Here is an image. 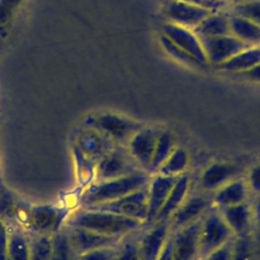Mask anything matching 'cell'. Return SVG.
Segmentation results:
<instances>
[{
  "mask_svg": "<svg viewBox=\"0 0 260 260\" xmlns=\"http://www.w3.org/2000/svg\"><path fill=\"white\" fill-rule=\"evenodd\" d=\"M29 236L23 230L9 231L7 260H29Z\"/></svg>",
  "mask_w": 260,
  "mask_h": 260,
  "instance_id": "obj_26",
  "label": "cell"
},
{
  "mask_svg": "<svg viewBox=\"0 0 260 260\" xmlns=\"http://www.w3.org/2000/svg\"><path fill=\"white\" fill-rule=\"evenodd\" d=\"M210 13L212 12L183 0H172L166 6V15L170 22L192 29Z\"/></svg>",
  "mask_w": 260,
  "mask_h": 260,
  "instance_id": "obj_18",
  "label": "cell"
},
{
  "mask_svg": "<svg viewBox=\"0 0 260 260\" xmlns=\"http://www.w3.org/2000/svg\"><path fill=\"white\" fill-rule=\"evenodd\" d=\"M161 34L188 53L201 67L209 65L201 41L192 28L168 21L162 24Z\"/></svg>",
  "mask_w": 260,
  "mask_h": 260,
  "instance_id": "obj_9",
  "label": "cell"
},
{
  "mask_svg": "<svg viewBox=\"0 0 260 260\" xmlns=\"http://www.w3.org/2000/svg\"><path fill=\"white\" fill-rule=\"evenodd\" d=\"M231 13L248 18L260 25V0H247L234 4Z\"/></svg>",
  "mask_w": 260,
  "mask_h": 260,
  "instance_id": "obj_35",
  "label": "cell"
},
{
  "mask_svg": "<svg viewBox=\"0 0 260 260\" xmlns=\"http://www.w3.org/2000/svg\"><path fill=\"white\" fill-rule=\"evenodd\" d=\"M260 63V45L249 47L228 61L217 66V69L232 74H238L251 69Z\"/></svg>",
  "mask_w": 260,
  "mask_h": 260,
  "instance_id": "obj_23",
  "label": "cell"
},
{
  "mask_svg": "<svg viewBox=\"0 0 260 260\" xmlns=\"http://www.w3.org/2000/svg\"><path fill=\"white\" fill-rule=\"evenodd\" d=\"M189 165L190 157L188 151L183 147L177 146L155 174L179 177L186 173Z\"/></svg>",
  "mask_w": 260,
  "mask_h": 260,
  "instance_id": "obj_27",
  "label": "cell"
},
{
  "mask_svg": "<svg viewBox=\"0 0 260 260\" xmlns=\"http://www.w3.org/2000/svg\"><path fill=\"white\" fill-rule=\"evenodd\" d=\"M65 225L82 228L100 234L122 238L129 233L142 229L144 222L108 211L81 207L70 213Z\"/></svg>",
  "mask_w": 260,
  "mask_h": 260,
  "instance_id": "obj_1",
  "label": "cell"
},
{
  "mask_svg": "<svg viewBox=\"0 0 260 260\" xmlns=\"http://www.w3.org/2000/svg\"><path fill=\"white\" fill-rule=\"evenodd\" d=\"M20 204L21 201L11 191L5 187L0 188V217L7 224L16 223Z\"/></svg>",
  "mask_w": 260,
  "mask_h": 260,
  "instance_id": "obj_30",
  "label": "cell"
},
{
  "mask_svg": "<svg viewBox=\"0 0 260 260\" xmlns=\"http://www.w3.org/2000/svg\"><path fill=\"white\" fill-rule=\"evenodd\" d=\"M211 205L212 198L210 193L188 195L182 205L170 217L171 230H177L196 221L202 217Z\"/></svg>",
  "mask_w": 260,
  "mask_h": 260,
  "instance_id": "obj_14",
  "label": "cell"
},
{
  "mask_svg": "<svg viewBox=\"0 0 260 260\" xmlns=\"http://www.w3.org/2000/svg\"><path fill=\"white\" fill-rule=\"evenodd\" d=\"M83 124L105 135L116 145L126 146L131 137L145 124L112 111H99L88 114Z\"/></svg>",
  "mask_w": 260,
  "mask_h": 260,
  "instance_id": "obj_3",
  "label": "cell"
},
{
  "mask_svg": "<svg viewBox=\"0 0 260 260\" xmlns=\"http://www.w3.org/2000/svg\"><path fill=\"white\" fill-rule=\"evenodd\" d=\"M52 244L53 260H78L79 254L72 247L64 228L52 236Z\"/></svg>",
  "mask_w": 260,
  "mask_h": 260,
  "instance_id": "obj_29",
  "label": "cell"
},
{
  "mask_svg": "<svg viewBox=\"0 0 260 260\" xmlns=\"http://www.w3.org/2000/svg\"><path fill=\"white\" fill-rule=\"evenodd\" d=\"M161 128L144 125L129 140L126 147L137 165L148 173L155 149L156 140Z\"/></svg>",
  "mask_w": 260,
  "mask_h": 260,
  "instance_id": "obj_10",
  "label": "cell"
},
{
  "mask_svg": "<svg viewBox=\"0 0 260 260\" xmlns=\"http://www.w3.org/2000/svg\"><path fill=\"white\" fill-rule=\"evenodd\" d=\"M150 178L147 172L139 171L121 178L93 181L82 189L79 203L81 207H89L118 199L147 186Z\"/></svg>",
  "mask_w": 260,
  "mask_h": 260,
  "instance_id": "obj_2",
  "label": "cell"
},
{
  "mask_svg": "<svg viewBox=\"0 0 260 260\" xmlns=\"http://www.w3.org/2000/svg\"><path fill=\"white\" fill-rule=\"evenodd\" d=\"M256 249L252 235L235 237L231 260H256Z\"/></svg>",
  "mask_w": 260,
  "mask_h": 260,
  "instance_id": "obj_32",
  "label": "cell"
},
{
  "mask_svg": "<svg viewBox=\"0 0 260 260\" xmlns=\"http://www.w3.org/2000/svg\"><path fill=\"white\" fill-rule=\"evenodd\" d=\"M148 185L131 192L123 197L118 199L96 204L89 207L83 208H90V209H98L103 211H108L112 213H116L119 215L135 218L145 222L147 216V206H148Z\"/></svg>",
  "mask_w": 260,
  "mask_h": 260,
  "instance_id": "obj_7",
  "label": "cell"
},
{
  "mask_svg": "<svg viewBox=\"0 0 260 260\" xmlns=\"http://www.w3.org/2000/svg\"><path fill=\"white\" fill-rule=\"evenodd\" d=\"M143 171L124 145H114L95 162L94 181H105Z\"/></svg>",
  "mask_w": 260,
  "mask_h": 260,
  "instance_id": "obj_6",
  "label": "cell"
},
{
  "mask_svg": "<svg viewBox=\"0 0 260 260\" xmlns=\"http://www.w3.org/2000/svg\"><path fill=\"white\" fill-rule=\"evenodd\" d=\"M156 260H174L173 256V238H172V231L171 234L165 243L162 249L160 250Z\"/></svg>",
  "mask_w": 260,
  "mask_h": 260,
  "instance_id": "obj_43",
  "label": "cell"
},
{
  "mask_svg": "<svg viewBox=\"0 0 260 260\" xmlns=\"http://www.w3.org/2000/svg\"><path fill=\"white\" fill-rule=\"evenodd\" d=\"M246 181L250 192L260 195V162L249 170Z\"/></svg>",
  "mask_w": 260,
  "mask_h": 260,
  "instance_id": "obj_40",
  "label": "cell"
},
{
  "mask_svg": "<svg viewBox=\"0 0 260 260\" xmlns=\"http://www.w3.org/2000/svg\"><path fill=\"white\" fill-rule=\"evenodd\" d=\"M207 62L209 65L218 66L228 61L241 51L252 47L231 35L200 39Z\"/></svg>",
  "mask_w": 260,
  "mask_h": 260,
  "instance_id": "obj_8",
  "label": "cell"
},
{
  "mask_svg": "<svg viewBox=\"0 0 260 260\" xmlns=\"http://www.w3.org/2000/svg\"><path fill=\"white\" fill-rule=\"evenodd\" d=\"M116 246L105 247L84 252L82 254H79L78 260H114L116 256Z\"/></svg>",
  "mask_w": 260,
  "mask_h": 260,
  "instance_id": "obj_37",
  "label": "cell"
},
{
  "mask_svg": "<svg viewBox=\"0 0 260 260\" xmlns=\"http://www.w3.org/2000/svg\"><path fill=\"white\" fill-rule=\"evenodd\" d=\"M25 0H0V31L12 21Z\"/></svg>",
  "mask_w": 260,
  "mask_h": 260,
  "instance_id": "obj_36",
  "label": "cell"
},
{
  "mask_svg": "<svg viewBox=\"0 0 260 260\" xmlns=\"http://www.w3.org/2000/svg\"><path fill=\"white\" fill-rule=\"evenodd\" d=\"M171 231L169 220L155 221L150 225L143 226L139 233L141 260H156Z\"/></svg>",
  "mask_w": 260,
  "mask_h": 260,
  "instance_id": "obj_13",
  "label": "cell"
},
{
  "mask_svg": "<svg viewBox=\"0 0 260 260\" xmlns=\"http://www.w3.org/2000/svg\"><path fill=\"white\" fill-rule=\"evenodd\" d=\"M250 190L246 179L240 177L223 185L211 195L212 205L218 209L247 202Z\"/></svg>",
  "mask_w": 260,
  "mask_h": 260,
  "instance_id": "obj_20",
  "label": "cell"
},
{
  "mask_svg": "<svg viewBox=\"0 0 260 260\" xmlns=\"http://www.w3.org/2000/svg\"><path fill=\"white\" fill-rule=\"evenodd\" d=\"M258 196L259 198L254 202L253 205H251V208H252L253 224H255L258 229H260V195Z\"/></svg>",
  "mask_w": 260,
  "mask_h": 260,
  "instance_id": "obj_44",
  "label": "cell"
},
{
  "mask_svg": "<svg viewBox=\"0 0 260 260\" xmlns=\"http://www.w3.org/2000/svg\"><path fill=\"white\" fill-rule=\"evenodd\" d=\"M244 173V167L231 161H216L204 169L199 184L202 190L213 193L223 185L238 179Z\"/></svg>",
  "mask_w": 260,
  "mask_h": 260,
  "instance_id": "obj_12",
  "label": "cell"
},
{
  "mask_svg": "<svg viewBox=\"0 0 260 260\" xmlns=\"http://www.w3.org/2000/svg\"><path fill=\"white\" fill-rule=\"evenodd\" d=\"M70 213L71 208L66 205L49 203L29 205L23 231H27L29 235L53 236L64 228Z\"/></svg>",
  "mask_w": 260,
  "mask_h": 260,
  "instance_id": "obj_4",
  "label": "cell"
},
{
  "mask_svg": "<svg viewBox=\"0 0 260 260\" xmlns=\"http://www.w3.org/2000/svg\"><path fill=\"white\" fill-rule=\"evenodd\" d=\"M219 211L235 237L251 234L253 218L251 204L248 201L220 208Z\"/></svg>",
  "mask_w": 260,
  "mask_h": 260,
  "instance_id": "obj_19",
  "label": "cell"
},
{
  "mask_svg": "<svg viewBox=\"0 0 260 260\" xmlns=\"http://www.w3.org/2000/svg\"><path fill=\"white\" fill-rule=\"evenodd\" d=\"M234 243H235V237L230 239L228 242L222 244L217 249L210 252L201 260H231L233 249H234Z\"/></svg>",
  "mask_w": 260,
  "mask_h": 260,
  "instance_id": "obj_38",
  "label": "cell"
},
{
  "mask_svg": "<svg viewBox=\"0 0 260 260\" xmlns=\"http://www.w3.org/2000/svg\"><path fill=\"white\" fill-rule=\"evenodd\" d=\"M70 243L78 254L94 249L116 246L121 238L100 234L82 228L64 225Z\"/></svg>",
  "mask_w": 260,
  "mask_h": 260,
  "instance_id": "obj_15",
  "label": "cell"
},
{
  "mask_svg": "<svg viewBox=\"0 0 260 260\" xmlns=\"http://www.w3.org/2000/svg\"><path fill=\"white\" fill-rule=\"evenodd\" d=\"M225 1H226V0H225Z\"/></svg>",
  "mask_w": 260,
  "mask_h": 260,
  "instance_id": "obj_45",
  "label": "cell"
},
{
  "mask_svg": "<svg viewBox=\"0 0 260 260\" xmlns=\"http://www.w3.org/2000/svg\"><path fill=\"white\" fill-rule=\"evenodd\" d=\"M201 218L172 231L174 260H200L199 232Z\"/></svg>",
  "mask_w": 260,
  "mask_h": 260,
  "instance_id": "obj_11",
  "label": "cell"
},
{
  "mask_svg": "<svg viewBox=\"0 0 260 260\" xmlns=\"http://www.w3.org/2000/svg\"><path fill=\"white\" fill-rule=\"evenodd\" d=\"M189 2L193 5L206 9L210 12H218L223 11L224 8L230 4L225 0H183Z\"/></svg>",
  "mask_w": 260,
  "mask_h": 260,
  "instance_id": "obj_39",
  "label": "cell"
},
{
  "mask_svg": "<svg viewBox=\"0 0 260 260\" xmlns=\"http://www.w3.org/2000/svg\"><path fill=\"white\" fill-rule=\"evenodd\" d=\"M191 187V179L190 176L186 173L179 176L176 184L172 188L166 202L157 213L155 221L169 220L170 217L174 214V212L182 205L187 196L189 195V190Z\"/></svg>",
  "mask_w": 260,
  "mask_h": 260,
  "instance_id": "obj_21",
  "label": "cell"
},
{
  "mask_svg": "<svg viewBox=\"0 0 260 260\" xmlns=\"http://www.w3.org/2000/svg\"><path fill=\"white\" fill-rule=\"evenodd\" d=\"M114 145L110 139L98 130L86 127L79 131L76 136L74 146L88 159L96 162L102 158Z\"/></svg>",
  "mask_w": 260,
  "mask_h": 260,
  "instance_id": "obj_17",
  "label": "cell"
},
{
  "mask_svg": "<svg viewBox=\"0 0 260 260\" xmlns=\"http://www.w3.org/2000/svg\"><path fill=\"white\" fill-rule=\"evenodd\" d=\"M231 34L241 41L251 45H260V25L240 15L230 13Z\"/></svg>",
  "mask_w": 260,
  "mask_h": 260,
  "instance_id": "obj_25",
  "label": "cell"
},
{
  "mask_svg": "<svg viewBox=\"0 0 260 260\" xmlns=\"http://www.w3.org/2000/svg\"><path fill=\"white\" fill-rule=\"evenodd\" d=\"M29 260H53L52 236L29 235Z\"/></svg>",
  "mask_w": 260,
  "mask_h": 260,
  "instance_id": "obj_31",
  "label": "cell"
},
{
  "mask_svg": "<svg viewBox=\"0 0 260 260\" xmlns=\"http://www.w3.org/2000/svg\"><path fill=\"white\" fill-rule=\"evenodd\" d=\"M73 153L76 160L77 178L83 188H85L87 185L94 181L95 162L86 158L75 146H73Z\"/></svg>",
  "mask_w": 260,
  "mask_h": 260,
  "instance_id": "obj_33",
  "label": "cell"
},
{
  "mask_svg": "<svg viewBox=\"0 0 260 260\" xmlns=\"http://www.w3.org/2000/svg\"><path fill=\"white\" fill-rule=\"evenodd\" d=\"M9 229L8 224L0 217V260H7Z\"/></svg>",
  "mask_w": 260,
  "mask_h": 260,
  "instance_id": "obj_41",
  "label": "cell"
},
{
  "mask_svg": "<svg viewBox=\"0 0 260 260\" xmlns=\"http://www.w3.org/2000/svg\"><path fill=\"white\" fill-rule=\"evenodd\" d=\"M177 146L178 145L176 134L170 129L161 128L156 140L154 153L150 167L148 169V174H155Z\"/></svg>",
  "mask_w": 260,
  "mask_h": 260,
  "instance_id": "obj_24",
  "label": "cell"
},
{
  "mask_svg": "<svg viewBox=\"0 0 260 260\" xmlns=\"http://www.w3.org/2000/svg\"><path fill=\"white\" fill-rule=\"evenodd\" d=\"M193 30L199 39L231 35L230 13L223 11L212 12L196 25Z\"/></svg>",
  "mask_w": 260,
  "mask_h": 260,
  "instance_id": "obj_22",
  "label": "cell"
},
{
  "mask_svg": "<svg viewBox=\"0 0 260 260\" xmlns=\"http://www.w3.org/2000/svg\"><path fill=\"white\" fill-rule=\"evenodd\" d=\"M179 177L164 176L160 174L151 175L148 183V206L147 216L144 222V226L150 225L154 222V219L166 202L172 188L176 184Z\"/></svg>",
  "mask_w": 260,
  "mask_h": 260,
  "instance_id": "obj_16",
  "label": "cell"
},
{
  "mask_svg": "<svg viewBox=\"0 0 260 260\" xmlns=\"http://www.w3.org/2000/svg\"><path fill=\"white\" fill-rule=\"evenodd\" d=\"M140 230L129 233L121 238L116 246V256L114 260H141L139 251Z\"/></svg>",
  "mask_w": 260,
  "mask_h": 260,
  "instance_id": "obj_28",
  "label": "cell"
},
{
  "mask_svg": "<svg viewBox=\"0 0 260 260\" xmlns=\"http://www.w3.org/2000/svg\"><path fill=\"white\" fill-rule=\"evenodd\" d=\"M159 43L165 52L175 60L179 61L180 63L193 67H201L188 53H186L184 50H182L180 47L174 44L170 39H168L162 34L159 36Z\"/></svg>",
  "mask_w": 260,
  "mask_h": 260,
  "instance_id": "obj_34",
  "label": "cell"
},
{
  "mask_svg": "<svg viewBox=\"0 0 260 260\" xmlns=\"http://www.w3.org/2000/svg\"><path fill=\"white\" fill-rule=\"evenodd\" d=\"M235 75L242 79H245V80L260 83V63L247 71H244V72H241V73H238Z\"/></svg>",
  "mask_w": 260,
  "mask_h": 260,
  "instance_id": "obj_42",
  "label": "cell"
},
{
  "mask_svg": "<svg viewBox=\"0 0 260 260\" xmlns=\"http://www.w3.org/2000/svg\"><path fill=\"white\" fill-rule=\"evenodd\" d=\"M234 237L219 209L211 205L201 218L199 232L200 260Z\"/></svg>",
  "mask_w": 260,
  "mask_h": 260,
  "instance_id": "obj_5",
  "label": "cell"
}]
</instances>
